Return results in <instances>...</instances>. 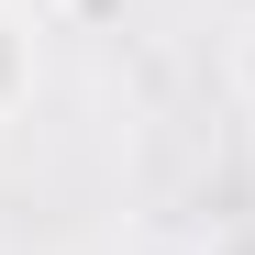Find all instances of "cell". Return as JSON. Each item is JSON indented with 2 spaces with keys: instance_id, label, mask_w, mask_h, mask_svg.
<instances>
[{
  "instance_id": "1",
  "label": "cell",
  "mask_w": 255,
  "mask_h": 255,
  "mask_svg": "<svg viewBox=\"0 0 255 255\" xmlns=\"http://www.w3.org/2000/svg\"><path fill=\"white\" fill-rule=\"evenodd\" d=\"M22 100H33V22L0 0V122H11Z\"/></svg>"
},
{
  "instance_id": "2",
  "label": "cell",
  "mask_w": 255,
  "mask_h": 255,
  "mask_svg": "<svg viewBox=\"0 0 255 255\" xmlns=\"http://www.w3.org/2000/svg\"><path fill=\"white\" fill-rule=\"evenodd\" d=\"M233 100H244V111H255V22H244V33H233Z\"/></svg>"
}]
</instances>
